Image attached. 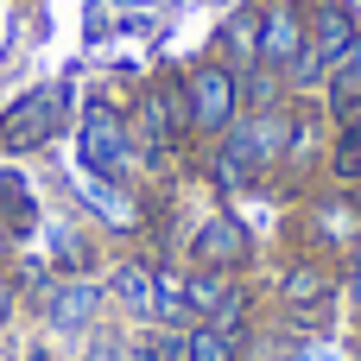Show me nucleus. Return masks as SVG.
Here are the masks:
<instances>
[{
	"mask_svg": "<svg viewBox=\"0 0 361 361\" xmlns=\"http://www.w3.org/2000/svg\"><path fill=\"white\" fill-rule=\"evenodd\" d=\"M127 127H133V146H140V171H171L197 140H190V114H184V89L178 76H152L133 108H127Z\"/></svg>",
	"mask_w": 361,
	"mask_h": 361,
	"instance_id": "f257e3e1",
	"label": "nucleus"
},
{
	"mask_svg": "<svg viewBox=\"0 0 361 361\" xmlns=\"http://www.w3.org/2000/svg\"><path fill=\"white\" fill-rule=\"evenodd\" d=\"M76 165H82V178H95V184L133 190V178H140V146H133V127H127V108H121V102H108V95H89V102H82V121H76Z\"/></svg>",
	"mask_w": 361,
	"mask_h": 361,
	"instance_id": "f03ea898",
	"label": "nucleus"
},
{
	"mask_svg": "<svg viewBox=\"0 0 361 361\" xmlns=\"http://www.w3.org/2000/svg\"><path fill=\"white\" fill-rule=\"evenodd\" d=\"M273 305H279L292 336H324L330 311L343 305V267L324 260V254H292L273 279Z\"/></svg>",
	"mask_w": 361,
	"mask_h": 361,
	"instance_id": "7ed1b4c3",
	"label": "nucleus"
},
{
	"mask_svg": "<svg viewBox=\"0 0 361 361\" xmlns=\"http://www.w3.org/2000/svg\"><path fill=\"white\" fill-rule=\"evenodd\" d=\"M178 89H184V114H190V140L209 146L241 121V70L222 63L216 51L197 57L190 70H178Z\"/></svg>",
	"mask_w": 361,
	"mask_h": 361,
	"instance_id": "20e7f679",
	"label": "nucleus"
},
{
	"mask_svg": "<svg viewBox=\"0 0 361 361\" xmlns=\"http://www.w3.org/2000/svg\"><path fill=\"white\" fill-rule=\"evenodd\" d=\"M70 133V82L25 89L0 108V159H32Z\"/></svg>",
	"mask_w": 361,
	"mask_h": 361,
	"instance_id": "39448f33",
	"label": "nucleus"
},
{
	"mask_svg": "<svg viewBox=\"0 0 361 361\" xmlns=\"http://www.w3.org/2000/svg\"><path fill=\"white\" fill-rule=\"evenodd\" d=\"M32 311H38V324H44L51 336H89V330H102L108 292H102L95 273H57V279L32 298Z\"/></svg>",
	"mask_w": 361,
	"mask_h": 361,
	"instance_id": "423d86ee",
	"label": "nucleus"
},
{
	"mask_svg": "<svg viewBox=\"0 0 361 361\" xmlns=\"http://www.w3.org/2000/svg\"><path fill=\"white\" fill-rule=\"evenodd\" d=\"M184 267H209V273H247L254 267V228L235 209H209L190 222L184 235Z\"/></svg>",
	"mask_w": 361,
	"mask_h": 361,
	"instance_id": "0eeeda50",
	"label": "nucleus"
},
{
	"mask_svg": "<svg viewBox=\"0 0 361 361\" xmlns=\"http://www.w3.org/2000/svg\"><path fill=\"white\" fill-rule=\"evenodd\" d=\"M305 254H324V260H349L361 247V190H324L311 209H305Z\"/></svg>",
	"mask_w": 361,
	"mask_h": 361,
	"instance_id": "6e6552de",
	"label": "nucleus"
},
{
	"mask_svg": "<svg viewBox=\"0 0 361 361\" xmlns=\"http://www.w3.org/2000/svg\"><path fill=\"white\" fill-rule=\"evenodd\" d=\"M102 292H108V311H121L133 330H152V311H159V260H152V254H121V260H108Z\"/></svg>",
	"mask_w": 361,
	"mask_h": 361,
	"instance_id": "1a4fd4ad",
	"label": "nucleus"
},
{
	"mask_svg": "<svg viewBox=\"0 0 361 361\" xmlns=\"http://www.w3.org/2000/svg\"><path fill=\"white\" fill-rule=\"evenodd\" d=\"M311 44V25H305V6L298 0H260V70H292Z\"/></svg>",
	"mask_w": 361,
	"mask_h": 361,
	"instance_id": "9d476101",
	"label": "nucleus"
},
{
	"mask_svg": "<svg viewBox=\"0 0 361 361\" xmlns=\"http://www.w3.org/2000/svg\"><path fill=\"white\" fill-rule=\"evenodd\" d=\"M305 25H311V44H305V51L324 63V76H330V63L361 38V19H355L349 0H317V6H305Z\"/></svg>",
	"mask_w": 361,
	"mask_h": 361,
	"instance_id": "9b49d317",
	"label": "nucleus"
},
{
	"mask_svg": "<svg viewBox=\"0 0 361 361\" xmlns=\"http://www.w3.org/2000/svg\"><path fill=\"white\" fill-rule=\"evenodd\" d=\"M38 190H32V178L19 171V165H0V228H6V241L19 247V241H32V228H38Z\"/></svg>",
	"mask_w": 361,
	"mask_h": 361,
	"instance_id": "f8f14e48",
	"label": "nucleus"
},
{
	"mask_svg": "<svg viewBox=\"0 0 361 361\" xmlns=\"http://www.w3.org/2000/svg\"><path fill=\"white\" fill-rule=\"evenodd\" d=\"M355 108H361V38L330 63V76H324V114H330V127H343Z\"/></svg>",
	"mask_w": 361,
	"mask_h": 361,
	"instance_id": "ddd939ff",
	"label": "nucleus"
},
{
	"mask_svg": "<svg viewBox=\"0 0 361 361\" xmlns=\"http://www.w3.org/2000/svg\"><path fill=\"white\" fill-rule=\"evenodd\" d=\"M216 57L235 63V70H254L260 63V6H235L216 32Z\"/></svg>",
	"mask_w": 361,
	"mask_h": 361,
	"instance_id": "4468645a",
	"label": "nucleus"
},
{
	"mask_svg": "<svg viewBox=\"0 0 361 361\" xmlns=\"http://www.w3.org/2000/svg\"><path fill=\"white\" fill-rule=\"evenodd\" d=\"M184 361H247V336H228L216 324H190L184 330Z\"/></svg>",
	"mask_w": 361,
	"mask_h": 361,
	"instance_id": "2eb2a0df",
	"label": "nucleus"
},
{
	"mask_svg": "<svg viewBox=\"0 0 361 361\" xmlns=\"http://www.w3.org/2000/svg\"><path fill=\"white\" fill-rule=\"evenodd\" d=\"M324 171H330L336 190H361V133H355V127H336V133H330Z\"/></svg>",
	"mask_w": 361,
	"mask_h": 361,
	"instance_id": "dca6fc26",
	"label": "nucleus"
},
{
	"mask_svg": "<svg viewBox=\"0 0 361 361\" xmlns=\"http://www.w3.org/2000/svg\"><path fill=\"white\" fill-rule=\"evenodd\" d=\"M82 361H140V349H133V343H121L114 330H89V349H82Z\"/></svg>",
	"mask_w": 361,
	"mask_h": 361,
	"instance_id": "f3484780",
	"label": "nucleus"
},
{
	"mask_svg": "<svg viewBox=\"0 0 361 361\" xmlns=\"http://www.w3.org/2000/svg\"><path fill=\"white\" fill-rule=\"evenodd\" d=\"M343 298L355 305V317H361V247L349 254V267H343Z\"/></svg>",
	"mask_w": 361,
	"mask_h": 361,
	"instance_id": "a211bd4d",
	"label": "nucleus"
},
{
	"mask_svg": "<svg viewBox=\"0 0 361 361\" xmlns=\"http://www.w3.org/2000/svg\"><path fill=\"white\" fill-rule=\"evenodd\" d=\"M13 311H19V286H13V273L0 267V330L13 324Z\"/></svg>",
	"mask_w": 361,
	"mask_h": 361,
	"instance_id": "6ab92c4d",
	"label": "nucleus"
},
{
	"mask_svg": "<svg viewBox=\"0 0 361 361\" xmlns=\"http://www.w3.org/2000/svg\"><path fill=\"white\" fill-rule=\"evenodd\" d=\"M6 260H13V241H6V228H0V267H6Z\"/></svg>",
	"mask_w": 361,
	"mask_h": 361,
	"instance_id": "aec40b11",
	"label": "nucleus"
},
{
	"mask_svg": "<svg viewBox=\"0 0 361 361\" xmlns=\"http://www.w3.org/2000/svg\"><path fill=\"white\" fill-rule=\"evenodd\" d=\"M343 127H355V133H361V108H355V114H349V121H343Z\"/></svg>",
	"mask_w": 361,
	"mask_h": 361,
	"instance_id": "412c9836",
	"label": "nucleus"
}]
</instances>
